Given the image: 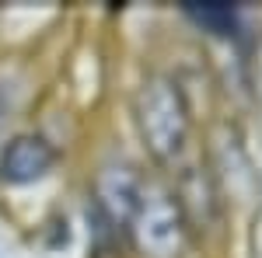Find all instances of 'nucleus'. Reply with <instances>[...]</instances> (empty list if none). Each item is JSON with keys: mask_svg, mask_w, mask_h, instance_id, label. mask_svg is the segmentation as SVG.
Returning a JSON list of instances; mask_svg holds the SVG:
<instances>
[{"mask_svg": "<svg viewBox=\"0 0 262 258\" xmlns=\"http://www.w3.org/2000/svg\"><path fill=\"white\" fill-rule=\"evenodd\" d=\"M133 119L147 154L158 164H175L192 136V108L179 80L168 74H147L133 95Z\"/></svg>", "mask_w": 262, "mask_h": 258, "instance_id": "1", "label": "nucleus"}, {"mask_svg": "<svg viewBox=\"0 0 262 258\" xmlns=\"http://www.w3.org/2000/svg\"><path fill=\"white\" fill-rule=\"evenodd\" d=\"M140 258H182L189 248V227L182 217L175 192L164 178H143L137 206L122 230Z\"/></svg>", "mask_w": 262, "mask_h": 258, "instance_id": "2", "label": "nucleus"}, {"mask_svg": "<svg viewBox=\"0 0 262 258\" xmlns=\"http://www.w3.org/2000/svg\"><path fill=\"white\" fill-rule=\"evenodd\" d=\"M171 192H175V202H179L182 217H185V227L189 234H213L221 227V209H224V192L221 185L213 181L206 160H196V164H185L175 181H171Z\"/></svg>", "mask_w": 262, "mask_h": 258, "instance_id": "3", "label": "nucleus"}, {"mask_svg": "<svg viewBox=\"0 0 262 258\" xmlns=\"http://www.w3.org/2000/svg\"><path fill=\"white\" fill-rule=\"evenodd\" d=\"M140 181H143V175L129 160H105L98 168V175L91 181V202L112 220V227L126 230L129 213H133V206H137Z\"/></svg>", "mask_w": 262, "mask_h": 258, "instance_id": "4", "label": "nucleus"}, {"mask_svg": "<svg viewBox=\"0 0 262 258\" xmlns=\"http://www.w3.org/2000/svg\"><path fill=\"white\" fill-rule=\"evenodd\" d=\"M56 147L42 133H18L0 150V181L4 185H32L56 168Z\"/></svg>", "mask_w": 262, "mask_h": 258, "instance_id": "5", "label": "nucleus"}, {"mask_svg": "<svg viewBox=\"0 0 262 258\" xmlns=\"http://www.w3.org/2000/svg\"><path fill=\"white\" fill-rule=\"evenodd\" d=\"M185 14L196 18L200 25H206V28L217 32V35H234V28H238V14H234V7H227V4H203V7L189 4Z\"/></svg>", "mask_w": 262, "mask_h": 258, "instance_id": "6", "label": "nucleus"}, {"mask_svg": "<svg viewBox=\"0 0 262 258\" xmlns=\"http://www.w3.org/2000/svg\"><path fill=\"white\" fill-rule=\"evenodd\" d=\"M0 108H4V87H0Z\"/></svg>", "mask_w": 262, "mask_h": 258, "instance_id": "7", "label": "nucleus"}]
</instances>
